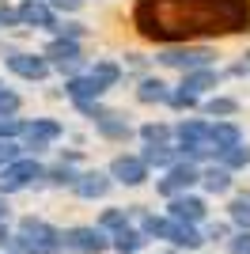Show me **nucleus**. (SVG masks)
<instances>
[{
	"label": "nucleus",
	"mask_w": 250,
	"mask_h": 254,
	"mask_svg": "<svg viewBox=\"0 0 250 254\" xmlns=\"http://www.w3.org/2000/svg\"><path fill=\"white\" fill-rule=\"evenodd\" d=\"M76 179H80V167H72V163H57V167H46L42 186H53V190H72Z\"/></svg>",
	"instance_id": "nucleus-22"
},
{
	"label": "nucleus",
	"mask_w": 250,
	"mask_h": 254,
	"mask_svg": "<svg viewBox=\"0 0 250 254\" xmlns=\"http://www.w3.org/2000/svg\"><path fill=\"white\" fill-rule=\"evenodd\" d=\"M239 140H247L243 137V129H239V122L235 118H216V122H208V144H212V152H228V148H235Z\"/></svg>",
	"instance_id": "nucleus-12"
},
{
	"label": "nucleus",
	"mask_w": 250,
	"mask_h": 254,
	"mask_svg": "<svg viewBox=\"0 0 250 254\" xmlns=\"http://www.w3.org/2000/svg\"><path fill=\"white\" fill-rule=\"evenodd\" d=\"M0 27H19V8H0Z\"/></svg>",
	"instance_id": "nucleus-39"
},
{
	"label": "nucleus",
	"mask_w": 250,
	"mask_h": 254,
	"mask_svg": "<svg viewBox=\"0 0 250 254\" xmlns=\"http://www.w3.org/2000/svg\"><path fill=\"white\" fill-rule=\"evenodd\" d=\"M148 243H152V239H148L136 224H125V228H118V232L110 235V251L114 254H140Z\"/></svg>",
	"instance_id": "nucleus-16"
},
{
	"label": "nucleus",
	"mask_w": 250,
	"mask_h": 254,
	"mask_svg": "<svg viewBox=\"0 0 250 254\" xmlns=\"http://www.w3.org/2000/svg\"><path fill=\"white\" fill-rule=\"evenodd\" d=\"M136 99L148 106H167L171 103V87L159 80V76H144L140 84H136Z\"/></svg>",
	"instance_id": "nucleus-21"
},
{
	"label": "nucleus",
	"mask_w": 250,
	"mask_h": 254,
	"mask_svg": "<svg viewBox=\"0 0 250 254\" xmlns=\"http://www.w3.org/2000/svg\"><path fill=\"white\" fill-rule=\"evenodd\" d=\"M53 68H57V72H68V76H76V72H80V68H83V57H68V61H57V64H53Z\"/></svg>",
	"instance_id": "nucleus-38"
},
{
	"label": "nucleus",
	"mask_w": 250,
	"mask_h": 254,
	"mask_svg": "<svg viewBox=\"0 0 250 254\" xmlns=\"http://www.w3.org/2000/svg\"><path fill=\"white\" fill-rule=\"evenodd\" d=\"M61 251L64 254H106L110 251V232H103L99 224L61 228Z\"/></svg>",
	"instance_id": "nucleus-2"
},
{
	"label": "nucleus",
	"mask_w": 250,
	"mask_h": 254,
	"mask_svg": "<svg viewBox=\"0 0 250 254\" xmlns=\"http://www.w3.org/2000/svg\"><path fill=\"white\" fill-rule=\"evenodd\" d=\"M216 84H220V72L212 68V64H205V68H189V72H182V87H186V91H193V95H205V91H212Z\"/></svg>",
	"instance_id": "nucleus-20"
},
{
	"label": "nucleus",
	"mask_w": 250,
	"mask_h": 254,
	"mask_svg": "<svg viewBox=\"0 0 250 254\" xmlns=\"http://www.w3.org/2000/svg\"><path fill=\"white\" fill-rule=\"evenodd\" d=\"M19 27H38V31H57L50 0H23L19 4Z\"/></svg>",
	"instance_id": "nucleus-13"
},
{
	"label": "nucleus",
	"mask_w": 250,
	"mask_h": 254,
	"mask_svg": "<svg viewBox=\"0 0 250 254\" xmlns=\"http://www.w3.org/2000/svg\"><path fill=\"white\" fill-rule=\"evenodd\" d=\"M8 216H11V205H8V197L0 193V220H8Z\"/></svg>",
	"instance_id": "nucleus-41"
},
{
	"label": "nucleus",
	"mask_w": 250,
	"mask_h": 254,
	"mask_svg": "<svg viewBox=\"0 0 250 254\" xmlns=\"http://www.w3.org/2000/svg\"><path fill=\"white\" fill-rule=\"evenodd\" d=\"M106 171H110L114 186H129V190H136V186H144V182L152 179V167L140 159V152H122V156H114Z\"/></svg>",
	"instance_id": "nucleus-5"
},
{
	"label": "nucleus",
	"mask_w": 250,
	"mask_h": 254,
	"mask_svg": "<svg viewBox=\"0 0 250 254\" xmlns=\"http://www.w3.org/2000/svg\"><path fill=\"white\" fill-rule=\"evenodd\" d=\"M99 228H103V232H110L114 235L118 228H125V224H133V205H110V209H103L99 212Z\"/></svg>",
	"instance_id": "nucleus-23"
},
{
	"label": "nucleus",
	"mask_w": 250,
	"mask_h": 254,
	"mask_svg": "<svg viewBox=\"0 0 250 254\" xmlns=\"http://www.w3.org/2000/svg\"><path fill=\"white\" fill-rule=\"evenodd\" d=\"M0 254H8V251H0Z\"/></svg>",
	"instance_id": "nucleus-43"
},
{
	"label": "nucleus",
	"mask_w": 250,
	"mask_h": 254,
	"mask_svg": "<svg viewBox=\"0 0 250 254\" xmlns=\"http://www.w3.org/2000/svg\"><path fill=\"white\" fill-rule=\"evenodd\" d=\"M197 186H201V167L189 163V159L171 163L163 171V179H156V193L163 201H171V197H178V193H186V190H197Z\"/></svg>",
	"instance_id": "nucleus-3"
},
{
	"label": "nucleus",
	"mask_w": 250,
	"mask_h": 254,
	"mask_svg": "<svg viewBox=\"0 0 250 254\" xmlns=\"http://www.w3.org/2000/svg\"><path fill=\"white\" fill-rule=\"evenodd\" d=\"M110 190H114V179H110V171H99V167L80 171V179H76V186H72V193L80 201H103Z\"/></svg>",
	"instance_id": "nucleus-10"
},
{
	"label": "nucleus",
	"mask_w": 250,
	"mask_h": 254,
	"mask_svg": "<svg viewBox=\"0 0 250 254\" xmlns=\"http://www.w3.org/2000/svg\"><path fill=\"white\" fill-rule=\"evenodd\" d=\"M19 106H23L19 91H11V87H0V118H4V114H19Z\"/></svg>",
	"instance_id": "nucleus-35"
},
{
	"label": "nucleus",
	"mask_w": 250,
	"mask_h": 254,
	"mask_svg": "<svg viewBox=\"0 0 250 254\" xmlns=\"http://www.w3.org/2000/svg\"><path fill=\"white\" fill-rule=\"evenodd\" d=\"M159 64L178 68V72L205 68V64H212V50H208V46H171V50L159 53Z\"/></svg>",
	"instance_id": "nucleus-8"
},
{
	"label": "nucleus",
	"mask_w": 250,
	"mask_h": 254,
	"mask_svg": "<svg viewBox=\"0 0 250 254\" xmlns=\"http://www.w3.org/2000/svg\"><path fill=\"white\" fill-rule=\"evenodd\" d=\"M175 110H193V106H201V95H193V91H186V87H178V91H171V103Z\"/></svg>",
	"instance_id": "nucleus-32"
},
{
	"label": "nucleus",
	"mask_w": 250,
	"mask_h": 254,
	"mask_svg": "<svg viewBox=\"0 0 250 254\" xmlns=\"http://www.w3.org/2000/svg\"><path fill=\"white\" fill-rule=\"evenodd\" d=\"M19 156H27V148H23V140H0V167H8V163H15Z\"/></svg>",
	"instance_id": "nucleus-33"
},
{
	"label": "nucleus",
	"mask_w": 250,
	"mask_h": 254,
	"mask_svg": "<svg viewBox=\"0 0 250 254\" xmlns=\"http://www.w3.org/2000/svg\"><path fill=\"white\" fill-rule=\"evenodd\" d=\"M42 179H46L42 159L38 156H19L15 163L0 167V193H4V197L23 193V190H31V186H42Z\"/></svg>",
	"instance_id": "nucleus-1"
},
{
	"label": "nucleus",
	"mask_w": 250,
	"mask_h": 254,
	"mask_svg": "<svg viewBox=\"0 0 250 254\" xmlns=\"http://www.w3.org/2000/svg\"><path fill=\"white\" fill-rule=\"evenodd\" d=\"M136 137L144 140V144H159V140H175V126H167V122H144V126L136 129Z\"/></svg>",
	"instance_id": "nucleus-28"
},
{
	"label": "nucleus",
	"mask_w": 250,
	"mask_h": 254,
	"mask_svg": "<svg viewBox=\"0 0 250 254\" xmlns=\"http://www.w3.org/2000/svg\"><path fill=\"white\" fill-rule=\"evenodd\" d=\"M53 34H61V38H76V42H80L83 27H80V23H61V19H57V31H53Z\"/></svg>",
	"instance_id": "nucleus-37"
},
{
	"label": "nucleus",
	"mask_w": 250,
	"mask_h": 254,
	"mask_svg": "<svg viewBox=\"0 0 250 254\" xmlns=\"http://www.w3.org/2000/svg\"><path fill=\"white\" fill-rule=\"evenodd\" d=\"M8 239H11V224H8V220H0V251L8 247Z\"/></svg>",
	"instance_id": "nucleus-40"
},
{
	"label": "nucleus",
	"mask_w": 250,
	"mask_h": 254,
	"mask_svg": "<svg viewBox=\"0 0 250 254\" xmlns=\"http://www.w3.org/2000/svg\"><path fill=\"white\" fill-rule=\"evenodd\" d=\"M64 95L72 99V103H91V99H103L106 95V87L95 80L91 72H76L64 80Z\"/></svg>",
	"instance_id": "nucleus-14"
},
{
	"label": "nucleus",
	"mask_w": 250,
	"mask_h": 254,
	"mask_svg": "<svg viewBox=\"0 0 250 254\" xmlns=\"http://www.w3.org/2000/svg\"><path fill=\"white\" fill-rule=\"evenodd\" d=\"M167 254H178V251H175V247H171V251H167Z\"/></svg>",
	"instance_id": "nucleus-42"
},
{
	"label": "nucleus",
	"mask_w": 250,
	"mask_h": 254,
	"mask_svg": "<svg viewBox=\"0 0 250 254\" xmlns=\"http://www.w3.org/2000/svg\"><path fill=\"white\" fill-rule=\"evenodd\" d=\"M19 232H27L38 247V254H61V228L42 216H23L19 220Z\"/></svg>",
	"instance_id": "nucleus-9"
},
{
	"label": "nucleus",
	"mask_w": 250,
	"mask_h": 254,
	"mask_svg": "<svg viewBox=\"0 0 250 254\" xmlns=\"http://www.w3.org/2000/svg\"><path fill=\"white\" fill-rule=\"evenodd\" d=\"M87 72H91L95 80H99V84L106 87V91L122 84V64H118V61H110V57H103V61H95L91 68H87Z\"/></svg>",
	"instance_id": "nucleus-25"
},
{
	"label": "nucleus",
	"mask_w": 250,
	"mask_h": 254,
	"mask_svg": "<svg viewBox=\"0 0 250 254\" xmlns=\"http://www.w3.org/2000/svg\"><path fill=\"white\" fill-rule=\"evenodd\" d=\"M224 247H228V254H250V232H231Z\"/></svg>",
	"instance_id": "nucleus-36"
},
{
	"label": "nucleus",
	"mask_w": 250,
	"mask_h": 254,
	"mask_svg": "<svg viewBox=\"0 0 250 254\" xmlns=\"http://www.w3.org/2000/svg\"><path fill=\"white\" fill-rule=\"evenodd\" d=\"M175 144H208V122L205 118H182L175 126Z\"/></svg>",
	"instance_id": "nucleus-18"
},
{
	"label": "nucleus",
	"mask_w": 250,
	"mask_h": 254,
	"mask_svg": "<svg viewBox=\"0 0 250 254\" xmlns=\"http://www.w3.org/2000/svg\"><path fill=\"white\" fill-rule=\"evenodd\" d=\"M64 137V126L57 118H31V122H23V148L27 156H42V152H50V144Z\"/></svg>",
	"instance_id": "nucleus-4"
},
{
	"label": "nucleus",
	"mask_w": 250,
	"mask_h": 254,
	"mask_svg": "<svg viewBox=\"0 0 250 254\" xmlns=\"http://www.w3.org/2000/svg\"><path fill=\"white\" fill-rule=\"evenodd\" d=\"M228 220L235 232H250V193H235L228 201Z\"/></svg>",
	"instance_id": "nucleus-24"
},
{
	"label": "nucleus",
	"mask_w": 250,
	"mask_h": 254,
	"mask_svg": "<svg viewBox=\"0 0 250 254\" xmlns=\"http://www.w3.org/2000/svg\"><path fill=\"white\" fill-rule=\"evenodd\" d=\"M216 163H220V167H228V171H247L250 167V144H247V140H239L235 148L220 152Z\"/></svg>",
	"instance_id": "nucleus-26"
},
{
	"label": "nucleus",
	"mask_w": 250,
	"mask_h": 254,
	"mask_svg": "<svg viewBox=\"0 0 250 254\" xmlns=\"http://www.w3.org/2000/svg\"><path fill=\"white\" fill-rule=\"evenodd\" d=\"M163 212L178 224H205L208 220V201H205V193L186 190V193H178V197H171Z\"/></svg>",
	"instance_id": "nucleus-6"
},
{
	"label": "nucleus",
	"mask_w": 250,
	"mask_h": 254,
	"mask_svg": "<svg viewBox=\"0 0 250 254\" xmlns=\"http://www.w3.org/2000/svg\"><path fill=\"white\" fill-rule=\"evenodd\" d=\"M0 87H4V84H0Z\"/></svg>",
	"instance_id": "nucleus-44"
},
{
	"label": "nucleus",
	"mask_w": 250,
	"mask_h": 254,
	"mask_svg": "<svg viewBox=\"0 0 250 254\" xmlns=\"http://www.w3.org/2000/svg\"><path fill=\"white\" fill-rule=\"evenodd\" d=\"M140 159H144L152 171H167L171 163H178V148L171 140H159V144H144L140 148Z\"/></svg>",
	"instance_id": "nucleus-17"
},
{
	"label": "nucleus",
	"mask_w": 250,
	"mask_h": 254,
	"mask_svg": "<svg viewBox=\"0 0 250 254\" xmlns=\"http://www.w3.org/2000/svg\"><path fill=\"white\" fill-rule=\"evenodd\" d=\"M171 247H175V251H186V254H197L201 247H208L205 228H201V224H178V232H175V239H171Z\"/></svg>",
	"instance_id": "nucleus-19"
},
{
	"label": "nucleus",
	"mask_w": 250,
	"mask_h": 254,
	"mask_svg": "<svg viewBox=\"0 0 250 254\" xmlns=\"http://www.w3.org/2000/svg\"><path fill=\"white\" fill-rule=\"evenodd\" d=\"M201 228H205V239H208V243H228L231 232H235L231 220H224V224H201Z\"/></svg>",
	"instance_id": "nucleus-34"
},
{
	"label": "nucleus",
	"mask_w": 250,
	"mask_h": 254,
	"mask_svg": "<svg viewBox=\"0 0 250 254\" xmlns=\"http://www.w3.org/2000/svg\"><path fill=\"white\" fill-rule=\"evenodd\" d=\"M95 133H99L103 140H118V144H125V140H133V137H136V129L129 126L122 114H114V110H106V114L95 122Z\"/></svg>",
	"instance_id": "nucleus-15"
},
{
	"label": "nucleus",
	"mask_w": 250,
	"mask_h": 254,
	"mask_svg": "<svg viewBox=\"0 0 250 254\" xmlns=\"http://www.w3.org/2000/svg\"><path fill=\"white\" fill-rule=\"evenodd\" d=\"M46 57H50V64H57V61H68V57H80V42L76 38H53L50 46H46Z\"/></svg>",
	"instance_id": "nucleus-27"
},
{
	"label": "nucleus",
	"mask_w": 250,
	"mask_h": 254,
	"mask_svg": "<svg viewBox=\"0 0 250 254\" xmlns=\"http://www.w3.org/2000/svg\"><path fill=\"white\" fill-rule=\"evenodd\" d=\"M231 186H235V171L220 167L216 159L201 167V186L197 190L205 193V197H224V193H231Z\"/></svg>",
	"instance_id": "nucleus-11"
},
{
	"label": "nucleus",
	"mask_w": 250,
	"mask_h": 254,
	"mask_svg": "<svg viewBox=\"0 0 250 254\" xmlns=\"http://www.w3.org/2000/svg\"><path fill=\"white\" fill-rule=\"evenodd\" d=\"M4 251H8V254H38V247H34V239H31L27 232H19V228H15Z\"/></svg>",
	"instance_id": "nucleus-30"
},
{
	"label": "nucleus",
	"mask_w": 250,
	"mask_h": 254,
	"mask_svg": "<svg viewBox=\"0 0 250 254\" xmlns=\"http://www.w3.org/2000/svg\"><path fill=\"white\" fill-rule=\"evenodd\" d=\"M8 72H15L19 80H31V84H42L46 76L53 72V64H50V57L46 53H23V50H15V53H8Z\"/></svg>",
	"instance_id": "nucleus-7"
},
{
	"label": "nucleus",
	"mask_w": 250,
	"mask_h": 254,
	"mask_svg": "<svg viewBox=\"0 0 250 254\" xmlns=\"http://www.w3.org/2000/svg\"><path fill=\"white\" fill-rule=\"evenodd\" d=\"M19 137H23V118L4 114L0 118V140H19Z\"/></svg>",
	"instance_id": "nucleus-31"
},
{
	"label": "nucleus",
	"mask_w": 250,
	"mask_h": 254,
	"mask_svg": "<svg viewBox=\"0 0 250 254\" xmlns=\"http://www.w3.org/2000/svg\"><path fill=\"white\" fill-rule=\"evenodd\" d=\"M205 114L208 118H235L239 114V99H231V95H212L205 103Z\"/></svg>",
	"instance_id": "nucleus-29"
}]
</instances>
